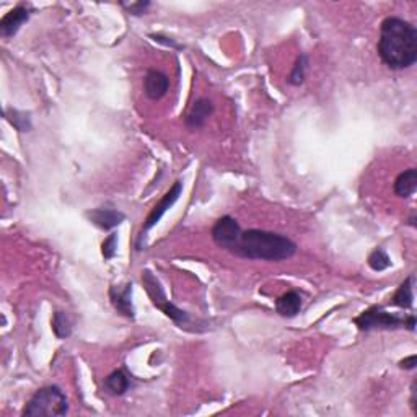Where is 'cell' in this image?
Here are the masks:
<instances>
[{
    "label": "cell",
    "mask_w": 417,
    "mask_h": 417,
    "mask_svg": "<svg viewBox=\"0 0 417 417\" xmlns=\"http://www.w3.org/2000/svg\"><path fill=\"white\" fill-rule=\"evenodd\" d=\"M378 54L393 71L409 69L417 60V29L409 21L388 16L381 21Z\"/></svg>",
    "instance_id": "1"
},
{
    "label": "cell",
    "mask_w": 417,
    "mask_h": 417,
    "mask_svg": "<svg viewBox=\"0 0 417 417\" xmlns=\"http://www.w3.org/2000/svg\"><path fill=\"white\" fill-rule=\"evenodd\" d=\"M297 253V243L281 233L251 228L241 232L232 254L246 259L284 261Z\"/></svg>",
    "instance_id": "2"
},
{
    "label": "cell",
    "mask_w": 417,
    "mask_h": 417,
    "mask_svg": "<svg viewBox=\"0 0 417 417\" xmlns=\"http://www.w3.org/2000/svg\"><path fill=\"white\" fill-rule=\"evenodd\" d=\"M69 411L67 398L59 386L49 385L39 388L28 403L25 404V409L21 412L23 417H58L65 416Z\"/></svg>",
    "instance_id": "3"
},
{
    "label": "cell",
    "mask_w": 417,
    "mask_h": 417,
    "mask_svg": "<svg viewBox=\"0 0 417 417\" xmlns=\"http://www.w3.org/2000/svg\"><path fill=\"white\" fill-rule=\"evenodd\" d=\"M354 323L360 331H375V329H398V328H407L409 331H416V318L414 315L401 316L394 315V313L386 311L381 307H372L365 310L362 315H359L354 320Z\"/></svg>",
    "instance_id": "4"
},
{
    "label": "cell",
    "mask_w": 417,
    "mask_h": 417,
    "mask_svg": "<svg viewBox=\"0 0 417 417\" xmlns=\"http://www.w3.org/2000/svg\"><path fill=\"white\" fill-rule=\"evenodd\" d=\"M142 282H143V285H145L147 292H149L154 305L156 308H160V310H162L169 320H173L176 324H180V326H184L189 323L188 313L182 311L181 308H178L176 305H173L169 300H167L158 279H156V277L150 271H147V269L145 271H142Z\"/></svg>",
    "instance_id": "5"
},
{
    "label": "cell",
    "mask_w": 417,
    "mask_h": 417,
    "mask_svg": "<svg viewBox=\"0 0 417 417\" xmlns=\"http://www.w3.org/2000/svg\"><path fill=\"white\" fill-rule=\"evenodd\" d=\"M181 191H182V182L178 180V181H175V184H173L171 188H169L167 193H165L163 198L160 199V202L156 204L154 208H152V212L149 214V217H147V220H145V224H143L141 233H139V240H137V250L139 251L142 250V240H143V237H145V233L149 232V230L154 228L155 225L160 222V219H162V217L167 214L168 208L171 207L173 204L178 201V199H180Z\"/></svg>",
    "instance_id": "6"
},
{
    "label": "cell",
    "mask_w": 417,
    "mask_h": 417,
    "mask_svg": "<svg viewBox=\"0 0 417 417\" xmlns=\"http://www.w3.org/2000/svg\"><path fill=\"white\" fill-rule=\"evenodd\" d=\"M241 232L243 230L240 224H238L233 217L225 215L217 220L214 227H212V240H214L215 245L222 248V250L232 253L235 245L240 240Z\"/></svg>",
    "instance_id": "7"
},
{
    "label": "cell",
    "mask_w": 417,
    "mask_h": 417,
    "mask_svg": "<svg viewBox=\"0 0 417 417\" xmlns=\"http://www.w3.org/2000/svg\"><path fill=\"white\" fill-rule=\"evenodd\" d=\"M32 13L33 8L28 3H20V5H16L10 12L5 13L2 16V20H0V34H2V38L15 36L21 26L29 20Z\"/></svg>",
    "instance_id": "8"
},
{
    "label": "cell",
    "mask_w": 417,
    "mask_h": 417,
    "mask_svg": "<svg viewBox=\"0 0 417 417\" xmlns=\"http://www.w3.org/2000/svg\"><path fill=\"white\" fill-rule=\"evenodd\" d=\"M169 88V78L167 73L160 72V71H147L145 78H143V90H145V95L150 99H162L165 95L168 93Z\"/></svg>",
    "instance_id": "9"
},
{
    "label": "cell",
    "mask_w": 417,
    "mask_h": 417,
    "mask_svg": "<svg viewBox=\"0 0 417 417\" xmlns=\"http://www.w3.org/2000/svg\"><path fill=\"white\" fill-rule=\"evenodd\" d=\"M212 112H214V103L208 98H199L198 102L191 106V110L184 117V123L189 129L198 130L206 126L207 119L212 116Z\"/></svg>",
    "instance_id": "10"
},
{
    "label": "cell",
    "mask_w": 417,
    "mask_h": 417,
    "mask_svg": "<svg viewBox=\"0 0 417 417\" xmlns=\"http://www.w3.org/2000/svg\"><path fill=\"white\" fill-rule=\"evenodd\" d=\"M85 215L91 224L97 225V227L102 230L116 228L117 225L123 224L126 219L123 212L116 211V208H91Z\"/></svg>",
    "instance_id": "11"
},
{
    "label": "cell",
    "mask_w": 417,
    "mask_h": 417,
    "mask_svg": "<svg viewBox=\"0 0 417 417\" xmlns=\"http://www.w3.org/2000/svg\"><path fill=\"white\" fill-rule=\"evenodd\" d=\"M132 284H126L124 287L112 285L110 289V298L112 307L116 308L126 318L134 320V307H132Z\"/></svg>",
    "instance_id": "12"
},
{
    "label": "cell",
    "mask_w": 417,
    "mask_h": 417,
    "mask_svg": "<svg viewBox=\"0 0 417 417\" xmlns=\"http://www.w3.org/2000/svg\"><path fill=\"white\" fill-rule=\"evenodd\" d=\"M303 307V297L297 290H290L276 300V311L284 318L297 316Z\"/></svg>",
    "instance_id": "13"
},
{
    "label": "cell",
    "mask_w": 417,
    "mask_h": 417,
    "mask_svg": "<svg viewBox=\"0 0 417 417\" xmlns=\"http://www.w3.org/2000/svg\"><path fill=\"white\" fill-rule=\"evenodd\" d=\"M417 189V169L409 168L394 180V194L399 198H411Z\"/></svg>",
    "instance_id": "14"
},
{
    "label": "cell",
    "mask_w": 417,
    "mask_h": 417,
    "mask_svg": "<svg viewBox=\"0 0 417 417\" xmlns=\"http://www.w3.org/2000/svg\"><path fill=\"white\" fill-rule=\"evenodd\" d=\"M130 388V378L124 370H115L104 380V390L115 396H123Z\"/></svg>",
    "instance_id": "15"
},
{
    "label": "cell",
    "mask_w": 417,
    "mask_h": 417,
    "mask_svg": "<svg viewBox=\"0 0 417 417\" xmlns=\"http://www.w3.org/2000/svg\"><path fill=\"white\" fill-rule=\"evenodd\" d=\"M412 282L414 277H407L401 285L398 287V290L394 292L393 298H391V305L398 308H412L414 305V295H412Z\"/></svg>",
    "instance_id": "16"
},
{
    "label": "cell",
    "mask_w": 417,
    "mask_h": 417,
    "mask_svg": "<svg viewBox=\"0 0 417 417\" xmlns=\"http://www.w3.org/2000/svg\"><path fill=\"white\" fill-rule=\"evenodd\" d=\"M5 117L19 132H29L32 130V117H29V115H26V112L12 110L10 108V110L5 111Z\"/></svg>",
    "instance_id": "17"
},
{
    "label": "cell",
    "mask_w": 417,
    "mask_h": 417,
    "mask_svg": "<svg viewBox=\"0 0 417 417\" xmlns=\"http://www.w3.org/2000/svg\"><path fill=\"white\" fill-rule=\"evenodd\" d=\"M307 65H308V58L305 52H302V54L298 56L297 60H295L292 72H290L289 78H287V82H289L290 85L294 86H300L305 82V72H307Z\"/></svg>",
    "instance_id": "18"
},
{
    "label": "cell",
    "mask_w": 417,
    "mask_h": 417,
    "mask_svg": "<svg viewBox=\"0 0 417 417\" xmlns=\"http://www.w3.org/2000/svg\"><path fill=\"white\" fill-rule=\"evenodd\" d=\"M52 331L59 339H65L71 336L72 324L69 316L64 311H56L54 318H52Z\"/></svg>",
    "instance_id": "19"
},
{
    "label": "cell",
    "mask_w": 417,
    "mask_h": 417,
    "mask_svg": "<svg viewBox=\"0 0 417 417\" xmlns=\"http://www.w3.org/2000/svg\"><path fill=\"white\" fill-rule=\"evenodd\" d=\"M368 266L377 272L385 271V269H388L391 266L390 256L386 254L383 248H377V250L372 251L370 256H368Z\"/></svg>",
    "instance_id": "20"
},
{
    "label": "cell",
    "mask_w": 417,
    "mask_h": 417,
    "mask_svg": "<svg viewBox=\"0 0 417 417\" xmlns=\"http://www.w3.org/2000/svg\"><path fill=\"white\" fill-rule=\"evenodd\" d=\"M150 5H152L150 2H132V3L121 2V7H123L124 10L129 13V15H134V16L145 15L147 10L150 8Z\"/></svg>",
    "instance_id": "21"
},
{
    "label": "cell",
    "mask_w": 417,
    "mask_h": 417,
    "mask_svg": "<svg viewBox=\"0 0 417 417\" xmlns=\"http://www.w3.org/2000/svg\"><path fill=\"white\" fill-rule=\"evenodd\" d=\"M116 240H117L116 233H111L110 237H108L106 240L103 241V245H102V253H103V256H104V258H106V259L115 258V254H116Z\"/></svg>",
    "instance_id": "22"
},
{
    "label": "cell",
    "mask_w": 417,
    "mask_h": 417,
    "mask_svg": "<svg viewBox=\"0 0 417 417\" xmlns=\"http://www.w3.org/2000/svg\"><path fill=\"white\" fill-rule=\"evenodd\" d=\"M417 365V357L416 355H411V357H406L404 360L399 362V367L404 368V370H414Z\"/></svg>",
    "instance_id": "23"
},
{
    "label": "cell",
    "mask_w": 417,
    "mask_h": 417,
    "mask_svg": "<svg viewBox=\"0 0 417 417\" xmlns=\"http://www.w3.org/2000/svg\"><path fill=\"white\" fill-rule=\"evenodd\" d=\"M416 398H417V391H416V380H414V381H412V386H411V407L414 412H417Z\"/></svg>",
    "instance_id": "24"
},
{
    "label": "cell",
    "mask_w": 417,
    "mask_h": 417,
    "mask_svg": "<svg viewBox=\"0 0 417 417\" xmlns=\"http://www.w3.org/2000/svg\"><path fill=\"white\" fill-rule=\"evenodd\" d=\"M409 225H411V227H416V215H414V214L411 215V219H409Z\"/></svg>",
    "instance_id": "25"
}]
</instances>
